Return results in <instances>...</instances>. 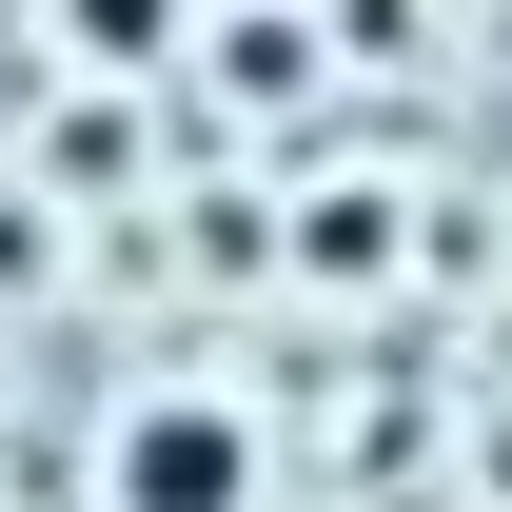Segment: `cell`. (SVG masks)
Wrapping results in <instances>:
<instances>
[{"label":"cell","mask_w":512,"mask_h":512,"mask_svg":"<svg viewBox=\"0 0 512 512\" xmlns=\"http://www.w3.org/2000/svg\"><path fill=\"white\" fill-rule=\"evenodd\" d=\"M119 512H237V414H138L119 434Z\"/></svg>","instance_id":"6da1fadb"}]
</instances>
